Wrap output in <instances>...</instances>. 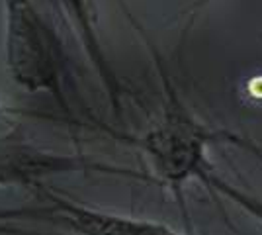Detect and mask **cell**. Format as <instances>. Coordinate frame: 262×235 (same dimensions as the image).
<instances>
[{"label":"cell","instance_id":"4","mask_svg":"<svg viewBox=\"0 0 262 235\" xmlns=\"http://www.w3.org/2000/svg\"><path fill=\"white\" fill-rule=\"evenodd\" d=\"M33 192L47 206L35 210L16 208V220H49L63 225L73 235H190L157 220L100 210L69 198L65 192L49 184H41Z\"/></svg>","mask_w":262,"mask_h":235},{"label":"cell","instance_id":"6","mask_svg":"<svg viewBox=\"0 0 262 235\" xmlns=\"http://www.w3.org/2000/svg\"><path fill=\"white\" fill-rule=\"evenodd\" d=\"M209 2H211V0H196V2L190 6V10H188V24H186L184 30H182V41H186V35H188L190 28H192V20H196V16L208 6Z\"/></svg>","mask_w":262,"mask_h":235},{"label":"cell","instance_id":"5","mask_svg":"<svg viewBox=\"0 0 262 235\" xmlns=\"http://www.w3.org/2000/svg\"><path fill=\"white\" fill-rule=\"evenodd\" d=\"M200 184L206 186L211 194H215L213 198L221 196V198L229 200L231 204H235L247 216H251L254 222H258L262 225V194H256V192L249 190L245 186H239V184L231 182L229 179L221 177L215 170V167L202 175Z\"/></svg>","mask_w":262,"mask_h":235},{"label":"cell","instance_id":"7","mask_svg":"<svg viewBox=\"0 0 262 235\" xmlns=\"http://www.w3.org/2000/svg\"><path fill=\"white\" fill-rule=\"evenodd\" d=\"M0 235H47L39 233V231H33V229H24L18 225H12V222H0Z\"/></svg>","mask_w":262,"mask_h":235},{"label":"cell","instance_id":"3","mask_svg":"<svg viewBox=\"0 0 262 235\" xmlns=\"http://www.w3.org/2000/svg\"><path fill=\"white\" fill-rule=\"evenodd\" d=\"M63 175H110L153 182L143 170L98 161L84 153H59L32 143L18 132L0 135V188H28L47 184Z\"/></svg>","mask_w":262,"mask_h":235},{"label":"cell","instance_id":"8","mask_svg":"<svg viewBox=\"0 0 262 235\" xmlns=\"http://www.w3.org/2000/svg\"><path fill=\"white\" fill-rule=\"evenodd\" d=\"M2 112H4V108H2V106H0V114H2Z\"/></svg>","mask_w":262,"mask_h":235},{"label":"cell","instance_id":"2","mask_svg":"<svg viewBox=\"0 0 262 235\" xmlns=\"http://www.w3.org/2000/svg\"><path fill=\"white\" fill-rule=\"evenodd\" d=\"M4 2V65L14 84L45 94L69 123L86 127L73 106L75 78L63 37L33 0Z\"/></svg>","mask_w":262,"mask_h":235},{"label":"cell","instance_id":"1","mask_svg":"<svg viewBox=\"0 0 262 235\" xmlns=\"http://www.w3.org/2000/svg\"><path fill=\"white\" fill-rule=\"evenodd\" d=\"M127 18L137 30V34L141 35V39L149 49V55L153 59L155 71L161 82L163 102L159 116L147 125V130L141 135H127L120 132L118 139L133 145L141 153L149 167L147 175L153 182L170 192V196L174 198L182 212L184 224L190 229L192 224L186 206V186L192 180L200 182L202 175L213 168V163L209 161L211 147L233 145L251 153L260 161L262 149L249 137L225 127L211 125L204 118H200L188 106L180 89L176 87L159 47L153 44V39L147 35V32L131 14H127Z\"/></svg>","mask_w":262,"mask_h":235}]
</instances>
